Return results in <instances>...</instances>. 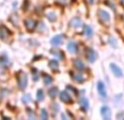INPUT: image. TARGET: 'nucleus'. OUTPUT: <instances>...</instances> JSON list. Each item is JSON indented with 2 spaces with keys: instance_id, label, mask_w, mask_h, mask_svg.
<instances>
[{
  "instance_id": "obj_1",
  "label": "nucleus",
  "mask_w": 124,
  "mask_h": 120,
  "mask_svg": "<svg viewBox=\"0 0 124 120\" xmlns=\"http://www.w3.org/2000/svg\"><path fill=\"white\" fill-rule=\"evenodd\" d=\"M17 81H19L20 90L24 91L27 86V77H26L25 73H20V75L17 77Z\"/></svg>"
},
{
  "instance_id": "obj_2",
  "label": "nucleus",
  "mask_w": 124,
  "mask_h": 120,
  "mask_svg": "<svg viewBox=\"0 0 124 120\" xmlns=\"http://www.w3.org/2000/svg\"><path fill=\"white\" fill-rule=\"evenodd\" d=\"M98 15H99V19H100V21L102 22V23H108V22L110 21V15H109V13H108L107 11L99 10Z\"/></svg>"
},
{
  "instance_id": "obj_3",
  "label": "nucleus",
  "mask_w": 124,
  "mask_h": 120,
  "mask_svg": "<svg viewBox=\"0 0 124 120\" xmlns=\"http://www.w3.org/2000/svg\"><path fill=\"white\" fill-rule=\"evenodd\" d=\"M86 58H87V60L89 62H94L97 58L96 51H95L94 49H92V48H88V49L86 50Z\"/></svg>"
},
{
  "instance_id": "obj_4",
  "label": "nucleus",
  "mask_w": 124,
  "mask_h": 120,
  "mask_svg": "<svg viewBox=\"0 0 124 120\" xmlns=\"http://www.w3.org/2000/svg\"><path fill=\"white\" fill-rule=\"evenodd\" d=\"M97 88H98V93L100 94V96L103 97V98H106V97H107V91H106L105 84H103L101 81H99L98 83H97Z\"/></svg>"
},
{
  "instance_id": "obj_5",
  "label": "nucleus",
  "mask_w": 124,
  "mask_h": 120,
  "mask_svg": "<svg viewBox=\"0 0 124 120\" xmlns=\"http://www.w3.org/2000/svg\"><path fill=\"white\" fill-rule=\"evenodd\" d=\"M10 31L9 28H7L6 26L1 25L0 26V39H7L9 36H10Z\"/></svg>"
},
{
  "instance_id": "obj_6",
  "label": "nucleus",
  "mask_w": 124,
  "mask_h": 120,
  "mask_svg": "<svg viewBox=\"0 0 124 120\" xmlns=\"http://www.w3.org/2000/svg\"><path fill=\"white\" fill-rule=\"evenodd\" d=\"M60 99L63 103H71L72 102V97H71L70 93L66 92V91H63L60 93Z\"/></svg>"
},
{
  "instance_id": "obj_7",
  "label": "nucleus",
  "mask_w": 124,
  "mask_h": 120,
  "mask_svg": "<svg viewBox=\"0 0 124 120\" xmlns=\"http://www.w3.org/2000/svg\"><path fill=\"white\" fill-rule=\"evenodd\" d=\"M24 25H25V27L27 28L28 31H33L35 27H36V21L33 19H27V20H25V22H24Z\"/></svg>"
},
{
  "instance_id": "obj_8",
  "label": "nucleus",
  "mask_w": 124,
  "mask_h": 120,
  "mask_svg": "<svg viewBox=\"0 0 124 120\" xmlns=\"http://www.w3.org/2000/svg\"><path fill=\"white\" fill-rule=\"evenodd\" d=\"M100 112H101V116H102L106 120L110 119V117H111V110H110V108L107 107V106H103V107H101Z\"/></svg>"
},
{
  "instance_id": "obj_9",
  "label": "nucleus",
  "mask_w": 124,
  "mask_h": 120,
  "mask_svg": "<svg viewBox=\"0 0 124 120\" xmlns=\"http://www.w3.org/2000/svg\"><path fill=\"white\" fill-rule=\"evenodd\" d=\"M110 68H111L112 72H113V74L116 75V77H123V72H122V70H121V69L119 68V67L116 66V64L111 63V64H110Z\"/></svg>"
},
{
  "instance_id": "obj_10",
  "label": "nucleus",
  "mask_w": 124,
  "mask_h": 120,
  "mask_svg": "<svg viewBox=\"0 0 124 120\" xmlns=\"http://www.w3.org/2000/svg\"><path fill=\"white\" fill-rule=\"evenodd\" d=\"M51 45L52 46H59L62 44V42H63V35H57V36L52 37L51 38Z\"/></svg>"
},
{
  "instance_id": "obj_11",
  "label": "nucleus",
  "mask_w": 124,
  "mask_h": 120,
  "mask_svg": "<svg viewBox=\"0 0 124 120\" xmlns=\"http://www.w3.org/2000/svg\"><path fill=\"white\" fill-rule=\"evenodd\" d=\"M74 67L77 69V70H79V71H84V70H86V67H85V64L83 63V61L82 60H79V59H76L74 61Z\"/></svg>"
},
{
  "instance_id": "obj_12",
  "label": "nucleus",
  "mask_w": 124,
  "mask_h": 120,
  "mask_svg": "<svg viewBox=\"0 0 124 120\" xmlns=\"http://www.w3.org/2000/svg\"><path fill=\"white\" fill-rule=\"evenodd\" d=\"M73 75V80L74 81H76L77 83H83L84 80H85V77H84V75L82 74V73H72Z\"/></svg>"
},
{
  "instance_id": "obj_13",
  "label": "nucleus",
  "mask_w": 124,
  "mask_h": 120,
  "mask_svg": "<svg viewBox=\"0 0 124 120\" xmlns=\"http://www.w3.org/2000/svg\"><path fill=\"white\" fill-rule=\"evenodd\" d=\"M70 25L72 27H79L82 25V21L79 17H73L72 20L70 21Z\"/></svg>"
},
{
  "instance_id": "obj_14",
  "label": "nucleus",
  "mask_w": 124,
  "mask_h": 120,
  "mask_svg": "<svg viewBox=\"0 0 124 120\" xmlns=\"http://www.w3.org/2000/svg\"><path fill=\"white\" fill-rule=\"evenodd\" d=\"M68 50L70 52H72V54H74V52H77V44L74 43V42H70V43L68 44Z\"/></svg>"
},
{
  "instance_id": "obj_15",
  "label": "nucleus",
  "mask_w": 124,
  "mask_h": 120,
  "mask_svg": "<svg viewBox=\"0 0 124 120\" xmlns=\"http://www.w3.org/2000/svg\"><path fill=\"white\" fill-rule=\"evenodd\" d=\"M48 93H49V96L51 97V98H54V97L58 96L59 90H58V87H56V86H54V87H51V88H50Z\"/></svg>"
},
{
  "instance_id": "obj_16",
  "label": "nucleus",
  "mask_w": 124,
  "mask_h": 120,
  "mask_svg": "<svg viewBox=\"0 0 124 120\" xmlns=\"http://www.w3.org/2000/svg\"><path fill=\"white\" fill-rule=\"evenodd\" d=\"M79 104H81L82 109H83V110H87L88 109V99L87 98H85V97L81 98V101H79Z\"/></svg>"
},
{
  "instance_id": "obj_17",
  "label": "nucleus",
  "mask_w": 124,
  "mask_h": 120,
  "mask_svg": "<svg viewBox=\"0 0 124 120\" xmlns=\"http://www.w3.org/2000/svg\"><path fill=\"white\" fill-rule=\"evenodd\" d=\"M47 19L49 20L50 22H54L57 20V14L54 12H52V11L51 12H48L47 13Z\"/></svg>"
},
{
  "instance_id": "obj_18",
  "label": "nucleus",
  "mask_w": 124,
  "mask_h": 120,
  "mask_svg": "<svg viewBox=\"0 0 124 120\" xmlns=\"http://www.w3.org/2000/svg\"><path fill=\"white\" fill-rule=\"evenodd\" d=\"M49 67L52 69V70H58V68H59V63H58V61L57 60H51V61L49 62Z\"/></svg>"
},
{
  "instance_id": "obj_19",
  "label": "nucleus",
  "mask_w": 124,
  "mask_h": 120,
  "mask_svg": "<svg viewBox=\"0 0 124 120\" xmlns=\"http://www.w3.org/2000/svg\"><path fill=\"white\" fill-rule=\"evenodd\" d=\"M36 97H37V101H43L44 98H45V94H44V91L43 90H38L37 91V95H36Z\"/></svg>"
},
{
  "instance_id": "obj_20",
  "label": "nucleus",
  "mask_w": 124,
  "mask_h": 120,
  "mask_svg": "<svg viewBox=\"0 0 124 120\" xmlns=\"http://www.w3.org/2000/svg\"><path fill=\"white\" fill-rule=\"evenodd\" d=\"M44 83H45V85H50L52 83V77L49 75H45L44 77Z\"/></svg>"
},
{
  "instance_id": "obj_21",
  "label": "nucleus",
  "mask_w": 124,
  "mask_h": 120,
  "mask_svg": "<svg viewBox=\"0 0 124 120\" xmlns=\"http://www.w3.org/2000/svg\"><path fill=\"white\" fill-rule=\"evenodd\" d=\"M85 35L87 37H92V35H93V30H92V27L90 26H85Z\"/></svg>"
},
{
  "instance_id": "obj_22",
  "label": "nucleus",
  "mask_w": 124,
  "mask_h": 120,
  "mask_svg": "<svg viewBox=\"0 0 124 120\" xmlns=\"http://www.w3.org/2000/svg\"><path fill=\"white\" fill-rule=\"evenodd\" d=\"M51 54H54V56H57L59 59H63V57H64L63 54H62V51H60V50H59V51H57V50L52 49V50H51Z\"/></svg>"
},
{
  "instance_id": "obj_23",
  "label": "nucleus",
  "mask_w": 124,
  "mask_h": 120,
  "mask_svg": "<svg viewBox=\"0 0 124 120\" xmlns=\"http://www.w3.org/2000/svg\"><path fill=\"white\" fill-rule=\"evenodd\" d=\"M40 118L44 119V120H46V119L48 118V114H47V110H46V109H43V110H41V112H40Z\"/></svg>"
},
{
  "instance_id": "obj_24",
  "label": "nucleus",
  "mask_w": 124,
  "mask_h": 120,
  "mask_svg": "<svg viewBox=\"0 0 124 120\" xmlns=\"http://www.w3.org/2000/svg\"><path fill=\"white\" fill-rule=\"evenodd\" d=\"M22 101H23V103H28V102L31 101V95L30 94H25L23 97H22Z\"/></svg>"
},
{
  "instance_id": "obj_25",
  "label": "nucleus",
  "mask_w": 124,
  "mask_h": 120,
  "mask_svg": "<svg viewBox=\"0 0 124 120\" xmlns=\"http://www.w3.org/2000/svg\"><path fill=\"white\" fill-rule=\"evenodd\" d=\"M0 63H3L4 66L8 64V58L7 57H0Z\"/></svg>"
},
{
  "instance_id": "obj_26",
  "label": "nucleus",
  "mask_w": 124,
  "mask_h": 120,
  "mask_svg": "<svg viewBox=\"0 0 124 120\" xmlns=\"http://www.w3.org/2000/svg\"><path fill=\"white\" fill-rule=\"evenodd\" d=\"M27 112H28V115H30V118L31 119H32V118H36V116H35V115H34V112H33V114H32V110H31V109H27Z\"/></svg>"
},
{
  "instance_id": "obj_27",
  "label": "nucleus",
  "mask_w": 124,
  "mask_h": 120,
  "mask_svg": "<svg viewBox=\"0 0 124 120\" xmlns=\"http://www.w3.org/2000/svg\"><path fill=\"white\" fill-rule=\"evenodd\" d=\"M95 0H89V3H94Z\"/></svg>"
},
{
  "instance_id": "obj_28",
  "label": "nucleus",
  "mask_w": 124,
  "mask_h": 120,
  "mask_svg": "<svg viewBox=\"0 0 124 120\" xmlns=\"http://www.w3.org/2000/svg\"><path fill=\"white\" fill-rule=\"evenodd\" d=\"M59 1H63V0H59Z\"/></svg>"
},
{
  "instance_id": "obj_29",
  "label": "nucleus",
  "mask_w": 124,
  "mask_h": 120,
  "mask_svg": "<svg viewBox=\"0 0 124 120\" xmlns=\"http://www.w3.org/2000/svg\"><path fill=\"white\" fill-rule=\"evenodd\" d=\"M122 1H123V2H124V0H122Z\"/></svg>"
}]
</instances>
